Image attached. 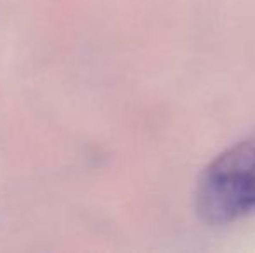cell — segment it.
I'll list each match as a JSON object with an SVG mask.
<instances>
[{
    "label": "cell",
    "instance_id": "6da1fadb",
    "mask_svg": "<svg viewBox=\"0 0 255 253\" xmlns=\"http://www.w3.org/2000/svg\"><path fill=\"white\" fill-rule=\"evenodd\" d=\"M196 210L212 226L255 212V137L236 142L205 167L196 184Z\"/></svg>",
    "mask_w": 255,
    "mask_h": 253
}]
</instances>
